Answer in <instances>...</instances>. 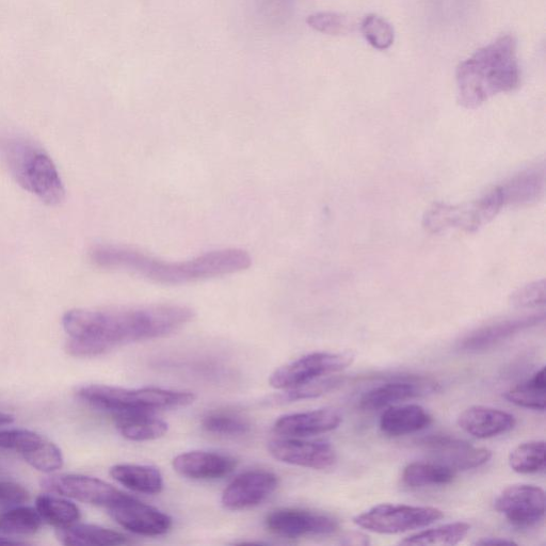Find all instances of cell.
Wrapping results in <instances>:
<instances>
[{"label": "cell", "mask_w": 546, "mask_h": 546, "mask_svg": "<svg viewBox=\"0 0 546 546\" xmlns=\"http://www.w3.org/2000/svg\"><path fill=\"white\" fill-rule=\"evenodd\" d=\"M195 313L180 304H152L114 309H76L64 314L67 350L93 358L117 347L160 339L184 328Z\"/></svg>", "instance_id": "1"}, {"label": "cell", "mask_w": 546, "mask_h": 546, "mask_svg": "<svg viewBox=\"0 0 546 546\" xmlns=\"http://www.w3.org/2000/svg\"><path fill=\"white\" fill-rule=\"evenodd\" d=\"M93 264L118 270L162 285H183L234 275L250 268L251 255L237 248L220 249L194 259L169 262L139 250L121 246H96L90 252Z\"/></svg>", "instance_id": "2"}, {"label": "cell", "mask_w": 546, "mask_h": 546, "mask_svg": "<svg viewBox=\"0 0 546 546\" xmlns=\"http://www.w3.org/2000/svg\"><path fill=\"white\" fill-rule=\"evenodd\" d=\"M458 101L477 108L493 96L516 90L521 83L518 42L505 35L480 48L459 64L456 72Z\"/></svg>", "instance_id": "3"}, {"label": "cell", "mask_w": 546, "mask_h": 546, "mask_svg": "<svg viewBox=\"0 0 546 546\" xmlns=\"http://www.w3.org/2000/svg\"><path fill=\"white\" fill-rule=\"evenodd\" d=\"M7 167L16 183L47 205H59L66 198L60 173L53 159L36 143L9 139L3 144Z\"/></svg>", "instance_id": "4"}, {"label": "cell", "mask_w": 546, "mask_h": 546, "mask_svg": "<svg viewBox=\"0 0 546 546\" xmlns=\"http://www.w3.org/2000/svg\"><path fill=\"white\" fill-rule=\"evenodd\" d=\"M80 400L112 415L128 412H156L187 407L195 403L190 392L158 388L123 389L109 385H85L77 391Z\"/></svg>", "instance_id": "5"}, {"label": "cell", "mask_w": 546, "mask_h": 546, "mask_svg": "<svg viewBox=\"0 0 546 546\" xmlns=\"http://www.w3.org/2000/svg\"><path fill=\"white\" fill-rule=\"evenodd\" d=\"M506 203L503 187H497L483 198L469 204H435L424 218V227L432 233L452 228L474 232L499 214Z\"/></svg>", "instance_id": "6"}, {"label": "cell", "mask_w": 546, "mask_h": 546, "mask_svg": "<svg viewBox=\"0 0 546 546\" xmlns=\"http://www.w3.org/2000/svg\"><path fill=\"white\" fill-rule=\"evenodd\" d=\"M444 518L442 510L435 507L381 504L353 519L368 532L396 535L415 531Z\"/></svg>", "instance_id": "7"}, {"label": "cell", "mask_w": 546, "mask_h": 546, "mask_svg": "<svg viewBox=\"0 0 546 546\" xmlns=\"http://www.w3.org/2000/svg\"><path fill=\"white\" fill-rule=\"evenodd\" d=\"M355 356L351 352H314L287 363L273 372L269 383L277 390H288L298 385L328 377L348 368Z\"/></svg>", "instance_id": "8"}, {"label": "cell", "mask_w": 546, "mask_h": 546, "mask_svg": "<svg viewBox=\"0 0 546 546\" xmlns=\"http://www.w3.org/2000/svg\"><path fill=\"white\" fill-rule=\"evenodd\" d=\"M0 448L19 453L32 468L40 472L52 473L63 465L60 448L35 431L0 429Z\"/></svg>", "instance_id": "9"}, {"label": "cell", "mask_w": 546, "mask_h": 546, "mask_svg": "<svg viewBox=\"0 0 546 546\" xmlns=\"http://www.w3.org/2000/svg\"><path fill=\"white\" fill-rule=\"evenodd\" d=\"M41 485L45 490L69 499L106 508L126 495L101 479L76 474L47 477L42 480Z\"/></svg>", "instance_id": "10"}, {"label": "cell", "mask_w": 546, "mask_h": 546, "mask_svg": "<svg viewBox=\"0 0 546 546\" xmlns=\"http://www.w3.org/2000/svg\"><path fill=\"white\" fill-rule=\"evenodd\" d=\"M268 531L284 538L330 535L339 523L330 516L299 508H282L269 513L265 520Z\"/></svg>", "instance_id": "11"}, {"label": "cell", "mask_w": 546, "mask_h": 546, "mask_svg": "<svg viewBox=\"0 0 546 546\" xmlns=\"http://www.w3.org/2000/svg\"><path fill=\"white\" fill-rule=\"evenodd\" d=\"M494 507L516 527L538 525L545 516V492L533 485H515L497 497Z\"/></svg>", "instance_id": "12"}, {"label": "cell", "mask_w": 546, "mask_h": 546, "mask_svg": "<svg viewBox=\"0 0 546 546\" xmlns=\"http://www.w3.org/2000/svg\"><path fill=\"white\" fill-rule=\"evenodd\" d=\"M109 515L120 526L140 536L157 537L167 534L172 527V519L167 513L144 504L130 495L107 508Z\"/></svg>", "instance_id": "13"}, {"label": "cell", "mask_w": 546, "mask_h": 546, "mask_svg": "<svg viewBox=\"0 0 546 546\" xmlns=\"http://www.w3.org/2000/svg\"><path fill=\"white\" fill-rule=\"evenodd\" d=\"M420 445L439 463L455 472L483 467L492 458L489 449L449 436H430L421 440Z\"/></svg>", "instance_id": "14"}, {"label": "cell", "mask_w": 546, "mask_h": 546, "mask_svg": "<svg viewBox=\"0 0 546 546\" xmlns=\"http://www.w3.org/2000/svg\"><path fill=\"white\" fill-rule=\"evenodd\" d=\"M268 451L280 462L313 470L330 469L337 460L334 448L327 442L282 438L270 441Z\"/></svg>", "instance_id": "15"}, {"label": "cell", "mask_w": 546, "mask_h": 546, "mask_svg": "<svg viewBox=\"0 0 546 546\" xmlns=\"http://www.w3.org/2000/svg\"><path fill=\"white\" fill-rule=\"evenodd\" d=\"M279 485L277 475L249 471L237 476L223 491L221 503L229 510H246L264 503Z\"/></svg>", "instance_id": "16"}, {"label": "cell", "mask_w": 546, "mask_h": 546, "mask_svg": "<svg viewBox=\"0 0 546 546\" xmlns=\"http://www.w3.org/2000/svg\"><path fill=\"white\" fill-rule=\"evenodd\" d=\"M342 421L339 411L319 409L284 415L273 425V431L283 438H307L335 430Z\"/></svg>", "instance_id": "17"}, {"label": "cell", "mask_w": 546, "mask_h": 546, "mask_svg": "<svg viewBox=\"0 0 546 546\" xmlns=\"http://www.w3.org/2000/svg\"><path fill=\"white\" fill-rule=\"evenodd\" d=\"M544 318V314L524 316L477 329L462 339L459 349L467 352L490 349L509 340L512 336L540 325Z\"/></svg>", "instance_id": "18"}, {"label": "cell", "mask_w": 546, "mask_h": 546, "mask_svg": "<svg viewBox=\"0 0 546 546\" xmlns=\"http://www.w3.org/2000/svg\"><path fill=\"white\" fill-rule=\"evenodd\" d=\"M459 427L478 439H491L504 435L517 425L512 414L490 407L474 406L464 410L458 417Z\"/></svg>", "instance_id": "19"}, {"label": "cell", "mask_w": 546, "mask_h": 546, "mask_svg": "<svg viewBox=\"0 0 546 546\" xmlns=\"http://www.w3.org/2000/svg\"><path fill=\"white\" fill-rule=\"evenodd\" d=\"M172 465L183 477L214 480L229 476L236 468V460L217 453L189 452L175 457Z\"/></svg>", "instance_id": "20"}, {"label": "cell", "mask_w": 546, "mask_h": 546, "mask_svg": "<svg viewBox=\"0 0 546 546\" xmlns=\"http://www.w3.org/2000/svg\"><path fill=\"white\" fill-rule=\"evenodd\" d=\"M425 383L411 381H395L379 385L366 392L360 399V408L366 411H375L391 407L400 401L422 396L426 392Z\"/></svg>", "instance_id": "21"}, {"label": "cell", "mask_w": 546, "mask_h": 546, "mask_svg": "<svg viewBox=\"0 0 546 546\" xmlns=\"http://www.w3.org/2000/svg\"><path fill=\"white\" fill-rule=\"evenodd\" d=\"M431 423L432 417L421 406H398L381 415L380 429L389 437H403L424 430Z\"/></svg>", "instance_id": "22"}, {"label": "cell", "mask_w": 546, "mask_h": 546, "mask_svg": "<svg viewBox=\"0 0 546 546\" xmlns=\"http://www.w3.org/2000/svg\"><path fill=\"white\" fill-rule=\"evenodd\" d=\"M114 417L117 429L130 441H153L163 438L168 432V424L152 412H128Z\"/></svg>", "instance_id": "23"}, {"label": "cell", "mask_w": 546, "mask_h": 546, "mask_svg": "<svg viewBox=\"0 0 546 546\" xmlns=\"http://www.w3.org/2000/svg\"><path fill=\"white\" fill-rule=\"evenodd\" d=\"M112 478L137 493L155 495L164 489L162 473L150 465L118 464L110 469Z\"/></svg>", "instance_id": "24"}, {"label": "cell", "mask_w": 546, "mask_h": 546, "mask_svg": "<svg viewBox=\"0 0 546 546\" xmlns=\"http://www.w3.org/2000/svg\"><path fill=\"white\" fill-rule=\"evenodd\" d=\"M59 541L68 546H117L130 543L128 538L111 529L90 524H73L61 528L58 532Z\"/></svg>", "instance_id": "25"}, {"label": "cell", "mask_w": 546, "mask_h": 546, "mask_svg": "<svg viewBox=\"0 0 546 546\" xmlns=\"http://www.w3.org/2000/svg\"><path fill=\"white\" fill-rule=\"evenodd\" d=\"M456 472L439 462H413L403 473L404 483L411 488L446 486L453 483Z\"/></svg>", "instance_id": "26"}, {"label": "cell", "mask_w": 546, "mask_h": 546, "mask_svg": "<svg viewBox=\"0 0 546 546\" xmlns=\"http://www.w3.org/2000/svg\"><path fill=\"white\" fill-rule=\"evenodd\" d=\"M505 398L519 407L544 411L546 404L545 367H542L531 379L510 389L505 394Z\"/></svg>", "instance_id": "27"}, {"label": "cell", "mask_w": 546, "mask_h": 546, "mask_svg": "<svg viewBox=\"0 0 546 546\" xmlns=\"http://www.w3.org/2000/svg\"><path fill=\"white\" fill-rule=\"evenodd\" d=\"M36 509L43 522L58 529L72 526L82 516L74 503L53 495H40L36 502Z\"/></svg>", "instance_id": "28"}, {"label": "cell", "mask_w": 546, "mask_h": 546, "mask_svg": "<svg viewBox=\"0 0 546 546\" xmlns=\"http://www.w3.org/2000/svg\"><path fill=\"white\" fill-rule=\"evenodd\" d=\"M471 531V525L464 522L446 524L427 529L400 541V545H456Z\"/></svg>", "instance_id": "29"}, {"label": "cell", "mask_w": 546, "mask_h": 546, "mask_svg": "<svg viewBox=\"0 0 546 546\" xmlns=\"http://www.w3.org/2000/svg\"><path fill=\"white\" fill-rule=\"evenodd\" d=\"M510 468L519 474H537L545 470V442L520 444L509 455Z\"/></svg>", "instance_id": "30"}, {"label": "cell", "mask_w": 546, "mask_h": 546, "mask_svg": "<svg viewBox=\"0 0 546 546\" xmlns=\"http://www.w3.org/2000/svg\"><path fill=\"white\" fill-rule=\"evenodd\" d=\"M42 523L37 509L19 506L0 517V531L14 535H34L40 531Z\"/></svg>", "instance_id": "31"}, {"label": "cell", "mask_w": 546, "mask_h": 546, "mask_svg": "<svg viewBox=\"0 0 546 546\" xmlns=\"http://www.w3.org/2000/svg\"><path fill=\"white\" fill-rule=\"evenodd\" d=\"M202 426L207 432L220 437L245 436L251 429L250 422L243 415L226 411L207 414Z\"/></svg>", "instance_id": "32"}, {"label": "cell", "mask_w": 546, "mask_h": 546, "mask_svg": "<svg viewBox=\"0 0 546 546\" xmlns=\"http://www.w3.org/2000/svg\"><path fill=\"white\" fill-rule=\"evenodd\" d=\"M543 173L528 171L503 187L507 202H528L536 198L543 186Z\"/></svg>", "instance_id": "33"}, {"label": "cell", "mask_w": 546, "mask_h": 546, "mask_svg": "<svg viewBox=\"0 0 546 546\" xmlns=\"http://www.w3.org/2000/svg\"><path fill=\"white\" fill-rule=\"evenodd\" d=\"M361 31L365 40L376 50H389L394 44L395 31L393 26L379 15H367L362 22Z\"/></svg>", "instance_id": "34"}, {"label": "cell", "mask_w": 546, "mask_h": 546, "mask_svg": "<svg viewBox=\"0 0 546 546\" xmlns=\"http://www.w3.org/2000/svg\"><path fill=\"white\" fill-rule=\"evenodd\" d=\"M341 383L339 378L324 377L309 383L298 385L296 388L284 390L275 398L277 404L294 403V401L316 398L327 394Z\"/></svg>", "instance_id": "35"}, {"label": "cell", "mask_w": 546, "mask_h": 546, "mask_svg": "<svg viewBox=\"0 0 546 546\" xmlns=\"http://www.w3.org/2000/svg\"><path fill=\"white\" fill-rule=\"evenodd\" d=\"M307 24L320 34L328 36H343L352 28L346 15L335 12L313 13L308 16Z\"/></svg>", "instance_id": "36"}, {"label": "cell", "mask_w": 546, "mask_h": 546, "mask_svg": "<svg viewBox=\"0 0 546 546\" xmlns=\"http://www.w3.org/2000/svg\"><path fill=\"white\" fill-rule=\"evenodd\" d=\"M29 499L28 491L12 481H0V506H19Z\"/></svg>", "instance_id": "37"}, {"label": "cell", "mask_w": 546, "mask_h": 546, "mask_svg": "<svg viewBox=\"0 0 546 546\" xmlns=\"http://www.w3.org/2000/svg\"><path fill=\"white\" fill-rule=\"evenodd\" d=\"M545 301V289L544 285L539 283L535 285L527 286L519 294H516L512 298L513 305L519 308H532L538 307V305L544 304Z\"/></svg>", "instance_id": "38"}, {"label": "cell", "mask_w": 546, "mask_h": 546, "mask_svg": "<svg viewBox=\"0 0 546 546\" xmlns=\"http://www.w3.org/2000/svg\"><path fill=\"white\" fill-rule=\"evenodd\" d=\"M476 545H513L516 542L504 538H484L475 543Z\"/></svg>", "instance_id": "39"}, {"label": "cell", "mask_w": 546, "mask_h": 546, "mask_svg": "<svg viewBox=\"0 0 546 546\" xmlns=\"http://www.w3.org/2000/svg\"><path fill=\"white\" fill-rule=\"evenodd\" d=\"M14 422V416L0 412V426L10 425Z\"/></svg>", "instance_id": "40"}, {"label": "cell", "mask_w": 546, "mask_h": 546, "mask_svg": "<svg viewBox=\"0 0 546 546\" xmlns=\"http://www.w3.org/2000/svg\"><path fill=\"white\" fill-rule=\"evenodd\" d=\"M16 543H20V542H13L10 540H6L4 538H0V544H16Z\"/></svg>", "instance_id": "41"}]
</instances>
